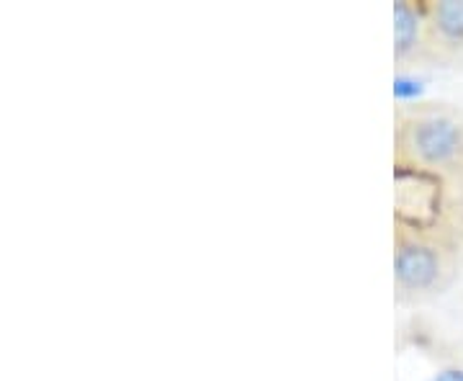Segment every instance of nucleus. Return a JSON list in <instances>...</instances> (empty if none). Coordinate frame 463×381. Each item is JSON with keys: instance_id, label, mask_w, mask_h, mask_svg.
Wrapping results in <instances>:
<instances>
[{"instance_id": "nucleus-1", "label": "nucleus", "mask_w": 463, "mask_h": 381, "mask_svg": "<svg viewBox=\"0 0 463 381\" xmlns=\"http://www.w3.org/2000/svg\"><path fill=\"white\" fill-rule=\"evenodd\" d=\"M394 222L463 245V106L410 100L394 109Z\"/></svg>"}, {"instance_id": "nucleus-2", "label": "nucleus", "mask_w": 463, "mask_h": 381, "mask_svg": "<svg viewBox=\"0 0 463 381\" xmlns=\"http://www.w3.org/2000/svg\"><path fill=\"white\" fill-rule=\"evenodd\" d=\"M394 301L420 310L443 299L463 271V245L450 237L394 222Z\"/></svg>"}, {"instance_id": "nucleus-3", "label": "nucleus", "mask_w": 463, "mask_h": 381, "mask_svg": "<svg viewBox=\"0 0 463 381\" xmlns=\"http://www.w3.org/2000/svg\"><path fill=\"white\" fill-rule=\"evenodd\" d=\"M432 70H463V0H422Z\"/></svg>"}, {"instance_id": "nucleus-4", "label": "nucleus", "mask_w": 463, "mask_h": 381, "mask_svg": "<svg viewBox=\"0 0 463 381\" xmlns=\"http://www.w3.org/2000/svg\"><path fill=\"white\" fill-rule=\"evenodd\" d=\"M394 67L399 72L432 70L428 24L422 14V0L394 3Z\"/></svg>"}]
</instances>
